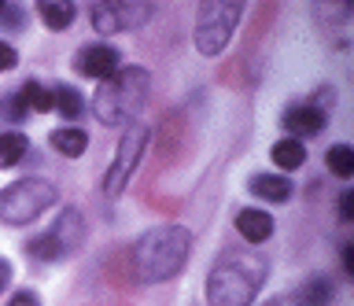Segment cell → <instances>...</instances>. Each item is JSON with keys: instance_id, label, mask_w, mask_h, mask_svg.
Wrapping results in <instances>:
<instances>
[{"instance_id": "cell-1", "label": "cell", "mask_w": 354, "mask_h": 306, "mask_svg": "<svg viewBox=\"0 0 354 306\" xmlns=\"http://www.w3.org/2000/svg\"><path fill=\"white\" fill-rule=\"evenodd\" d=\"M188 255H192V233L181 225H159V229H148L133 244V269H137L140 280L159 284L177 277L185 269Z\"/></svg>"}, {"instance_id": "cell-2", "label": "cell", "mask_w": 354, "mask_h": 306, "mask_svg": "<svg viewBox=\"0 0 354 306\" xmlns=\"http://www.w3.org/2000/svg\"><path fill=\"white\" fill-rule=\"evenodd\" d=\"M266 280V262L254 255H225L207 277L210 306H251Z\"/></svg>"}, {"instance_id": "cell-3", "label": "cell", "mask_w": 354, "mask_h": 306, "mask_svg": "<svg viewBox=\"0 0 354 306\" xmlns=\"http://www.w3.org/2000/svg\"><path fill=\"white\" fill-rule=\"evenodd\" d=\"M144 100H148V70L126 67L100 85V93L93 96V111L104 126H118V122L137 118Z\"/></svg>"}, {"instance_id": "cell-4", "label": "cell", "mask_w": 354, "mask_h": 306, "mask_svg": "<svg viewBox=\"0 0 354 306\" xmlns=\"http://www.w3.org/2000/svg\"><path fill=\"white\" fill-rule=\"evenodd\" d=\"M59 192H55L52 181L44 178H22L15 184H8L0 192V222L8 225H26L33 218H41L48 207H55Z\"/></svg>"}, {"instance_id": "cell-5", "label": "cell", "mask_w": 354, "mask_h": 306, "mask_svg": "<svg viewBox=\"0 0 354 306\" xmlns=\"http://www.w3.org/2000/svg\"><path fill=\"white\" fill-rule=\"evenodd\" d=\"M240 4H229V0H203L196 12V48L203 56H218L221 48L229 45L232 30L240 23Z\"/></svg>"}, {"instance_id": "cell-6", "label": "cell", "mask_w": 354, "mask_h": 306, "mask_svg": "<svg viewBox=\"0 0 354 306\" xmlns=\"http://www.w3.org/2000/svg\"><path fill=\"white\" fill-rule=\"evenodd\" d=\"M144 148H148V126L133 122L126 129V137H122V144L115 151V159H111L107 173H104V195H107V200H118V195L126 192V184L133 178V170H137Z\"/></svg>"}, {"instance_id": "cell-7", "label": "cell", "mask_w": 354, "mask_h": 306, "mask_svg": "<svg viewBox=\"0 0 354 306\" xmlns=\"http://www.w3.org/2000/svg\"><path fill=\"white\" fill-rule=\"evenodd\" d=\"M82 236H85L82 214H77V211H63L59 222H55L48 233L37 236V240H30L26 251L33 258H59V255H71V251L82 244Z\"/></svg>"}, {"instance_id": "cell-8", "label": "cell", "mask_w": 354, "mask_h": 306, "mask_svg": "<svg viewBox=\"0 0 354 306\" xmlns=\"http://www.w3.org/2000/svg\"><path fill=\"white\" fill-rule=\"evenodd\" d=\"M148 15H151V8H144V4H93V26L100 30V34L133 30Z\"/></svg>"}, {"instance_id": "cell-9", "label": "cell", "mask_w": 354, "mask_h": 306, "mask_svg": "<svg viewBox=\"0 0 354 306\" xmlns=\"http://www.w3.org/2000/svg\"><path fill=\"white\" fill-rule=\"evenodd\" d=\"M118 59L122 56L111 45H88V48L77 52L74 67H77V74H85V78L107 82V78H115V74H118Z\"/></svg>"}, {"instance_id": "cell-10", "label": "cell", "mask_w": 354, "mask_h": 306, "mask_svg": "<svg viewBox=\"0 0 354 306\" xmlns=\"http://www.w3.org/2000/svg\"><path fill=\"white\" fill-rule=\"evenodd\" d=\"M236 229L240 236L248 240V244H262V240L273 236V218L266 211H254V207H248V211L236 214Z\"/></svg>"}, {"instance_id": "cell-11", "label": "cell", "mask_w": 354, "mask_h": 306, "mask_svg": "<svg viewBox=\"0 0 354 306\" xmlns=\"http://www.w3.org/2000/svg\"><path fill=\"white\" fill-rule=\"evenodd\" d=\"M251 192L266 203H284V200H292V181L277 178V173H259V178L251 181Z\"/></svg>"}, {"instance_id": "cell-12", "label": "cell", "mask_w": 354, "mask_h": 306, "mask_svg": "<svg viewBox=\"0 0 354 306\" xmlns=\"http://www.w3.org/2000/svg\"><path fill=\"white\" fill-rule=\"evenodd\" d=\"M284 126L299 137H310V133H317L321 126H325V115L317 111V107H295V111H288L284 115Z\"/></svg>"}, {"instance_id": "cell-13", "label": "cell", "mask_w": 354, "mask_h": 306, "mask_svg": "<svg viewBox=\"0 0 354 306\" xmlns=\"http://www.w3.org/2000/svg\"><path fill=\"white\" fill-rule=\"evenodd\" d=\"M37 12H41V19H44V26H48V30H66L74 23V15H77L71 0H41Z\"/></svg>"}, {"instance_id": "cell-14", "label": "cell", "mask_w": 354, "mask_h": 306, "mask_svg": "<svg viewBox=\"0 0 354 306\" xmlns=\"http://www.w3.org/2000/svg\"><path fill=\"white\" fill-rule=\"evenodd\" d=\"M52 140V148L59 151V155L66 159H77L82 151L88 148V137H85V129H74V126H66V129H55V133L48 137Z\"/></svg>"}, {"instance_id": "cell-15", "label": "cell", "mask_w": 354, "mask_h": 306, "mask_svg": "<svg viewBox=\"0 0 354 306\" xmlns=\"http://www.w3.org/2000/svg\"><path fill=\"white\" fill-rule=\"evenodd\" d=\"M273 162L281 170H299L306 162V148H303V140H295V137H284V140H277L273 144Z\"/></svg>"}, {"instance_id": "cell-16", "label": "cell", "mask_w": 354, "mask_h": 306, "mask_svg": "<svg viewBox=\"0 0 354 306\" xmlns=\"http://www.w3.org/2000/svg\"><path fill=\"white\" fill-rule=\"evenodd\" d=\"M52 107L63 118H77V115H82V107H85V100H82V93H77V89H71V85H59V89H52Z\"/></svg>"}, {"instance_id": "cell-17", "label": "cell", "mask_w": 354, "mask_h": 306, "mask_svg": "<svg viewBox=\"0 0 354 306\" xmlns=\"http://www.w3.org/2000/svg\"><path fill=\"white\" fill-rule=\"evenodd\" d=\"M26 148H30V140L22 133H0V170L15 166V162L26 155Z\"/></svg>"}, {"instance_id": "cell-18", "label": "cell", "mask_w": 354, "mask_h": 306, "mask_svg": "<svg viewBox=\"0 0 354 306\" xmlns=\"http://www.w3.org/2000/svg\"><path fill=\"white\" fill-rule=\"evenodd\" d=\"M19 104L30 111H52V89H44L41 82H26L19 93Z\"/></svg>"}, {"instance_id": "cell-19", "label": "cell", "mask_w": 354, "mask_h": 306, "mask_svg": "<svg viewBox=\"0 0 354 306\" xmlns=\"http://www.w3.org/2000/svg\"><path fill=\"white\" fill-rule=\"evenodd\" d=\"M325 162H328V170L336 173V178H351V173H354V148H351V144H336V148H328Z\"/></svg>"}, {"instance_id": "cell-20", "label": "cell", "mask_w": 354, "mask_h": 306, "mask_svg": "<svg viewBox=\"0 0 354 306\" xmlns=\"http://www.w3.org/2000/svg\"><path fill=\"white\" fill-rule=\"evenodd\" d=\"M19 63V52L11 48V45H4V41H0V70H11Z\"/></svg>"}, {"instance_id": "cell-21", "label": "cell", "mask_w": 354, "mask_h": 306, "mask_svg": "<svg viewBox=\"0 0 354 306\" xmlns=\"http://www.w3.org/2000/svg\"><path fill=\"white\" fill-rule=\"evenodd\" d=\"M8 306H41V299H37L33 291H15V295L8 299Z\"/></svg>"}, {"instance_id": "cell-22", "label": "cell", "mask_w": 354, "mask_h": 306, "mask_svg": "<svg viewBox=\"0 0 354 306\" xmlns=\"http://www.w3.org/2000/svg\"><path fill=\"white\" fill-rule=\"evenodd\" d=\"M339 218H347V222L354 218V195L351 192H343V200H339Z\"/></svg>"}, {"instance_id": "cell-23", "label": "cell", "mask_w": 354, "mask_h": 306, "mask_svg": "<svg viewBox=\"0 0 354 306\" xmlns=\"http://www.w3.org/2000/svg\"><path fill=\"white\" fill-rule=\"evenodd\" d=\"M8 280H11V266L0 258V288H8Z\"/></svg>"}, {"instance_id": "cell-24", "label": "cell", "mask_w": 354, "mask_h": 306, "mask_svg": "<svg viewBox=\"0 0 354 306\" xmlns=\"http://www.w3.org/2000/svg\"><path fill=\"white\" fill-rule=\"evenodd\" d=\"M343 266H347V273H354V251H351V247L343 251Z\"/></svg>"}]
</instances>
